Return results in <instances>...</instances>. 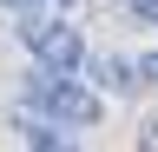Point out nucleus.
<instances>
[{
    "label": "nucleus",
    "mask_w": 158,
    "mask_h": 152,
    "mask_svg": "<svg viewBox=\"0 0 158 152\" xmlns=\"http://www.w3.org/2000/svg\"><path fill=\"white\" fill-rule=\"evenodd\" d=\"M138 152H158V119H145V132H138Z\"/></svg>",
    "instance_id": "6"
},
{
    "label": "nucleus",
    "mask_w": 158,
    "mask_h": 152,
    "mask_svg": "<svg viewBox=\"0 0 158 152\" xmlns=\"http://www.w3.org/2000/svg\"><path fill=\"white\" fill-rule=\"evenodd\" d=\"M7 7H13V0H7Z\"/></svg>",
    "instance_id": "7"
},
{
    "label": "nucleus",
    "mask_w": 158,
    "mask_h": 152,
    "mask_svg": "<svg viewBox=\"0 0 158 152\" xmlns=\"http://www.w3.org/2000/svg\"><path fill=\"white\" fill-rule=\"evenodd\" d=\"M86 73L99 80V93H132L138 86V66L118 60V53H99V60H86Z\"/></svg>",
    "instance_id": "3"
},
{
    "label": "nucleus",
    "mask_w": 158,
    "mask_h": 152,
    "mask_svg": "<svg viewBox=\"0 0 158 152\" xmlns=\"http://www.w3.org/2000/svg\"><path fill=\"white\" fill-rule=\"evenodd\" d=\"M20 40H27L33 66H53V73H79V66H86V40H79V27L53 20V13H33V20L20 27Z\"/></svg>",
    "instance_id": "2"
},
{
    "label": "nucleus",
    "mask_w": 158,
    "mask_h": 152,
    "mask_svg": "<svg viewBox=\"0 0 158 152\" xmlns=\"http://www.w3.org/2000/svg\"><path fill=\"white\" fill-rule=\"evenodd\" d=\"M138 66V86H158V53H145V60H132Z\"/></svg>",
    "instance_id": "4"
},
{
    "label": "nucleus",
    "mask_w": 158,
    "mask_h": 152,
    "mask_svg": "<svg viewBox=\"0 0 158 152\" xmlns=\"http://www.w3.org/2000/svg\"><path fill=\"white\" fill-rule=\"evenodd\" d=\"M125 7H132V13H138L145 27H158V0H125Z\"/></svg>",
    "instance_id": "5"
},
{
    "label": "nucleus",
    "mask_w": 158,
    "mask_h": 152,
    "mask_svg": "<svg viewBox=\"0 0 158 152\" xmlns=\"http://www.w3.org/2000/svg\"><path fill=\"white\" fill-rule=\"evenodd\" d=\"M27 112H40V119L53 126H99V112H106V99L79 80V73H53V66H33L27 73V99H20Z\"/></svg>",
    "instance_id": "1"
}]
</instances>
